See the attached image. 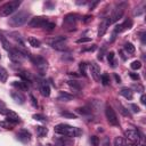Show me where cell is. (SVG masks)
<instances>
[{"label":"cell","instance_id":"cell-1","mask_svg":"<svg viewBox=\"0 0 146 146\" xmlns=\"http://www.w3.org/2000/svg\"><path fill=\"white\" fill-rule=\"evenodd\" d=\"M55 132L56 133H59V135H64V136H68V137H78L82 133V131L76 128V127H72V125H68V124H64V123H60V124H57L55 128H54Z\"/></svg>","mask_w":146,"mask_h":146},{"label":"cell","instance_id":"cell-2","mask_svg":"<svg viewBox=\"0 0 146 146\" xmlns=\"http://www.w3.org/2000/svg\"><path fill=\"white\" fill-rule=\"evenodd\" d=\"M29 17H30V13H29V11L21 10V11H18L17 14H15L13 17H10L9 21H8V23H9V25H11V26H14V27L22 26V25H24V24L27 22Z\"/></svg>","mask_w":146,"mask_h":146},{"label":"cell","instance_id":"cell-3","mask_svg":"<svg viewBox=\"0 0 146 146\" xmlns=\"http://www.w3.org/2000/svg\"><path fill=\"white\" fill-rule=\"evenodd\" d=\"M19 6H21V1H18V0L9 1V2L5 3V5L0 8V15H1V16H9V15L13 14Z\"/></svg>","mask_w":146,"mask_h":146},{"label":"cell","instance_id":"cell-4","mask_svg":"<svg viewBox=\"0 0 146 146\" xmlns=\"http://www.w3.org/2000/svg\"><path fill=\"white\" fill-rule=\"evenodd\" d=\"M47 42H48L52 48H55V49H57V50H64V49L66 48V44H65L66 38H65V36H62V35L56 36V38H52V39H49V40H47Z\"/></svg>","mask_w":146,"mask_h":146},{"label":"cell","instance_id":"cell-5","mask_svg":"<svg viewBox=\"0 0 146 146\" xmlns=\"http://www.w3.org/2000/svg\"><path fill=\"white\" fill-rule=\"evenodd\" d=\"M105 115H106V119H107L110 124L119 125V119L116 116L115 111L113 110V107L111 105H106V107H105Z\"/></svg>","mask_w":146,"mask_h":146},{"label":"cell","instance_id":"cell-6","mask_svg":"<svg viewBox=\"0 0 146 146\" xmlns=\"http://www.w3.org/2000/svg\"><path fill=\"white\" fill-rule=\"evenodd\" d=\"M48 18L47 17H43V16H36V17H33L31 18V21L29 22V26L30 27H43L48 24Z\"/></svg>","mask_w":146,"mask_h":146},{"label":"cell","instance_id":"cell-7","mask_svg":"<svg viewBox=\"0 0 146 146\" xmlns=\"http://www.w3.org/2000/svg\"><path fill=\"white\" fill-rule=\"evenodd\" d=\"M123 13H124V9H123V7L122 6H119V7H116L113 11H112V15L108 17V22H110V24H113V23H116L121 17H122V15H123Z\"/></svg>","mask_w":146,"mask_h":146},{"label":"cell","instance_id":"cell-8","mask_svg":"<svg viewBox=\"0 0 146 146\" xmlns=\"http://www.w3.org/2000/svg\"><path fill=\"white\" fill-rule=\"evenodd\" d=\"M124 135H125V137L130 140V141H132V143H139L140 141V135H139V132L137 131V130H135V129H129V130H125V132H124Z\"/></svg>","mask_w":146,"mask_h":146},{"label":"cell","instance_id":"cell-9","mask_svg":"<svg viewBox=\"0 0 146 146\" xmlns=\"http://www.w3.org/2000/svg\"><path fill=\"white\" fill-rule=\"evenodd\" d=\"M31 60L41 71H43L47 67V60L43 57H41V56H31Z\"/></svg>","mask_w":146,"mask_h":146},{"label":"cell","instance_id":"cell-10","mask_svg":"<svg viewBox=\"0 0 146 146\" xmlns=\"http://www.w3.org/2000/svg\"><path fill=\"white\" fill-rule=\"evenodd\" d=\"M78 15L75 14H70L67 15L65 18H64V23H63V27H73L75 26V23H76V18Z\"/></svg>","mask_w":146,"mask_h":146},{"label":"cell","instance_id":"cell-11","mask_svg":"<svg viewBox=\"0 0 146 146\" xmlns=\"http://www.w3.org/2000/svg\"><path fill=\"white\" fill-rule=\"evenodd\" d=\"M89 70H90V73H91V76L95 81H100V68L97 64L92 63L90 66H89Z\"/></svg>","mask_w":146,"mask_h":146},{"label":"cell","instance_id":"cell-12","mask_svg":"<svg viewBox=\"0 0 146 146\" xmlns=\"http://www.w3.org/2000/svg\"><path fill=\"white\" fill-rule=\"evenodd\" d=\"M131 27H132V21H131V19H125L122 24H120V25H117V26L115 27L114 32H115V33H120V32L127 31V30H129V29H131Z\"/></svg>","mask_w":146,"mask_h":146},{"label":"cell","instance_id":"cell-13","mask_svg":"<svg viewBox=\"0 0 146 146\" xmlns=\"http://www.w3.org/2000/svg\"><path fill=\"white\" fill-rule=\"evenodd\" d=\"M10 96H11V98H13L17 104H24V103H25V96H24L19 90H17V91H11V92H10Z\"/></svg>","mask_w":146,"mask_h":146},{"label":"cell","instance_id":"cell-14","mask_svg":"<svg viewBox=\"0 0 146 146\" xmlns=\"http://www.w3.org/2000/svg\"><path fill=\"white\" fill-rule=\"evenodd\" d=\"M6 117H7V121H8V122H10V123H13V124H16V123H18V122L21 121V119H19L18 114H17V113H15L14 111H10V110L7 112Z\"/></svg>","mask_w":146,"mask_h":146},{"label":"cell","instance_id":"cell-15","mask_svg":"<svg viewBox=\"0 0 146 146\" xmlns=\"http://www.w3.org/2000/svg\"><path fill=\"white\" fill-rule=\"evenodd\" d=\"M17 138L23 141V143H27L30 139H31V133L27 131V130H21L18 133H17Z\"/></svg>","mask_w":146,"mask_h":146},{"label":"cell","instance_id":"cell-16","mask_svg":"<svg viewBox=\"0 0 146 146\" xmlns=\"http://www.w3.org/2000/svg\"><path fill=\"white\" fill-rule=\"evenodd\" d=\"M110 25V22H108V18L107 19H104L100 24H99V30H98V36H103L105 34V32L107 31V27Z\"/></svg>","mask_w":146,"mask_h":146},{"label":"cell","instance_id":"cell-17","mask_svg":"<svg viewBox=\"0 0 146 146\" xmlns=\"http://www.w3.org/2000/svg\"><path fill=\"white\" fill-rule=\"evenodd\" d=\"M13 86L15 88H17L18 90H21V91H25V90L29 89L27 82H25V81H14L13 82Z\"/></svg>","mask_w":146,"mask_h":146},{"label":"cell","instance_id":"cell-18","mask_svg":"<svg viewBox=\"0 0 146 146\" xmlns=\"http://www.w3.org/2000/svg\"><path fill=\"white\" fill-rule=\"evenodd\" d=\"M120 94H121L124 98H127V99H132V97H133L132 90L129 89V88H122V89L120 90Z\"/></svg>","mask_w":146,"mask_h":146},{"label":"cell","instance_id":"cell-19","mask_svg":"<svg viewBox=\"0 0 146 146\" xmlns=\"http://www.w3.org/2000/svg\"><path fill=\"white\" fill-rule=\"evenodd\" d=\"M40 91H41V95L43 97H49L50 96V87L47 84V83H43L40 88Z\"/></svg>","mask_w":146,"mask_h":146},{"label":"cell","instance_id":"cell-20","mask_svg":"<svg viewBox=\"0 0 146 146\" xmlns=\"http://www.w3.org/2000/svg\"><path fill=\"white\" fill-rule=\"evenodd\" d=\"M73 98V96L72 95H70V94H66V92H64V91H60L59 92V95H58V100H62V102H68V100H71Z\"/></svg>","mask_w":146,"mask_h":146},{"label":"cell","instance_id":"cell-21","mask_svg":"<svg viewBox=\"0 0 146 146\" xmlns=\"http://www.w3.org/2000/svg\"><path fill=\"white\" fill-rule=\"evenodd\" d=\"M29 43H30V46H32L34 48H39L41 46L40 40H38L36 38H33V36H30L29 38Z\"/></svg>","mask_w":146,"mask_h":146},{"label":"cell","instance_id":"cell-22","mask_svg":"<svg viewBox=\"0 0 146 146\" xmlns=\"http://www.w3.org/2000/svg\"><path fill=\"white\" fill-rule=\"evenodd\" d=\"M36 133H38L39 137H44L48 133V130H47V128H44L42 125H39V127H36Z\"/></svg>","mask_w":146,"mask_h":146},{"label":"cell","instance_id":"cell-23","mask_svg":"<svg viewBox=\"0 0 146 146\" xmlns=\"http://www.w3.org/2000/svg\"><path fill=\"white\" fill-rule=\"evenodd\" d=\"M7 78H8L7 71L3 67H0V82H6L7 81Z\"/></svg>","mask_w":146,"mask_h":146},{"label":"cell","instance_id":"cell-24","mask_svg":"<svg viewBox=\"0 0 146 146\" xmlns=\"http://www.w3.org/2000/svg\"><path fill=\"white\" fill-rule=\"evenodd\" d=\"M124 49H125V51L129 52V54H133V52H135V46H133L131 42H127V43L124 44Z\"/></svg>","mask_w":146,"mask_h":146},{"label":"cell","instance_id":"cell-25","mask_svg":"<svg viewBox=\"0 0 146 146\" xmlns=\"http://www.w3.org/2000/svg\"><path fill=\"white\" fill-rule=\"evenodd\" d=\"M114 146H125L124 139L122 137H115V139H114Z\"/></svg>","mask_w":146,"mask_h":146},{"label":"cell","instance_id":"cell-26","mask_svg":"<svg viewBox=\"0 0 146 146\" xmlns=\"http://www.w3.org/2000/svg\"><path fill=\"white\" fill-rule=\"evenodd\" d=\"M9 110L7 108V106H6V104L0 99V114H2V115H6L7 114V112H8Z\"/></svg>","mask_w":146,"mask_h":146},{"label":"cell","instance_id":"cell-27","mask_svg":"<svg viewBox=\"0 0 146 146\" xmlns=\"http://www.w3.org/2000/svg\"><path fill=\"white\" fill-rule=\"evenodd\" d=\"M114 57H115V55H114V52H113V51H110V52L107 54V59H108V63H110L112 66H115Z\"/></svg>","mask_w":146,"mask_h":146},{"label":"cell","instance_id":"cell-28","mask_svg":"<svg viewBox=\"0 0 146 146\" xmlns=\"http://www.w3.org/2000/svg\"><path fill=\"white\" fill-rule=\"evenodd\" d=\"M100 81H102V83L104 86H107V84H110V76L104 73V74L100 75Z\"/></svg>","mask_w":146,"mask_h":146},{"label":"cell","instance_id":"cell-29","mask_svg":"<svg viewBox=\"0 0 146 146\" xmlns=\"http://www.w3.org/2000/svg\"><path fill=\"white\" fill-rule=\"evenodd\" d=\"M76 112L82 114V115H88V114H90L91 111L89 108H87V107H79V108H76Z\"/></svg>","mask_w":146,"mask_h":146},{"label":"cell","instance_id":"cell-30","mask_svg":"<svg viewBox=\"0 0 146 146\" xmlns=\"http://www.w3.org/2000/svg\"><path fill=\"white\" fill-rule=\"evenodd\" d=\"M60 115L64 117H67V119H76V115L73 113H70V112H60Z\"/></svg>","mask_w":146,"mask_h":146},{"label":"cell","instance_id":"cell-31","mask_svg":"<svg viewBox=\"0 0 146 146\" xmlns=\"http://www.w3.org/2000/svg\"><path fill=\"white\" fill-rule=\"evenodd\" d=\"M0 125L3 127L5 129H13V125H14V124L10 123V122H8V121L6 120V121H1V122H0Z\"/></svg>","mask_w":146,"mask_h":146},{"label":"cell","instance_id":"cell-32","mask_svg":"<svg viewBox=\"0 0 146 146\" xmlns=\"http://www.w3.org/2000/svg\"><path fill=\"white\" fill-rule=\"evenodd\" d=\"M130 66H131L132 70H139V68L141 67V63H140L139 60H133Z\"/></svg>","mask_w":146,"mask_h":146},{"label":"cell","instance_id":"cell-33","mask_svg":"<svg viewBox=\"0 0 146 146\" xmlns=\"http://www.w3.org/2000/svg\"><path fill=\"white\" fill-rule=\"evenodd\" d=\"M90 143L92 146H98L99 145V138L96 136H91L90 137Z\"/></svg>","mask_w":146,"mask_h":146},{"label":"cell","instance_id":"cell-34","mask_svg":"<svg viewBox=\"0 0 146 146\" xmlns=\"http://www.w3.org/2000/svg\"><path fill=\"white\" fill-rule=\"evenodd\" d=\"M68 84H70L71 87H73L74 89H78V90H79V89H81V86H80V84H79L76 81H74V80L68 81Z\"/></svg>","mask_w":146,"mask_h":146},{"label":"cell","instance_id":"cell-35","mask_svg":"<svg viewBox=\"0 0 146 146\" xmlns=\"http://www.w3.org/2000/svg\"><path fill=\"white\" fill-rule=\"evenodd\" d=\"M2 46H3V48H5L6 50H8V51H9V50L13 48V47L10 46V43H9V42H8L6 39H2Z\"/></svg>","mask_w":146,"mask_h":146},{"label":"cell","instance_id":"cell-36","mask_svg":"<svg viewBox=\"0 0 146 146\" xmlns=\"http://www.w3.org/2000/svg\"><path fill=\"white\" fill-rule=\"evenodd\" d=\"M33 119L36 120V121H46V116H43L42 114H34L33 115Z\"/></svg>","mask_w":146,"mask_h":146},{"label":"cell","instance_id":"cell-37","mask_svg":"<svg viewBox=\"0 0 146 146\" xmlns=\"http://www.w3.org/2000/svg\"><path fill=\"white\" fill-rule=\"evenodd\" d=\"M89 41H91L90 38H80V39L76 40L78 43H86V42H89Z\"/></svg>","mask_w":146,"mask_h":146},{"label":"cell","instance_id":"cell-38","mask_svg":"<svg viewBox=\"0 0 146 146\" xmlns=\"http://www.w3.org/2000/svg\"><path fill=\"white\" fill-rule=\"evenodd\" d=\"M54 27H55V23H51V22H48V24L44 26V29L48 30V31H51Z\"/></svg>","mask_w":146,"mask_h":146},{"label":"cell","instance_id":"cell-39","mask_svg":"<svg viewBox=\"0 0 146 146\" xmlns=\"http://www.w3.org/2000/svg\"><path fill=\"white\" fill-rule=\"evenodd\" d=\"M120 111H121V113H122L123 115H125V116H130V113H129L123 106H121V105H120Z\"/></svg>","mask_w":146,"mask_h":146},{"label":"cell","instance_id":"cell-40","mask_svg":"<svg viewBox=\"0 0 146 146\" xmlns=\"http://www.w3.org/2000/svg\"><path fill=\"white\" fill-rule=\"evenodd\" d=\"M129 75H130V78H131L132 80H136V81H137V80H139V75H138L137 73H133V72H130V73H129Z\"/></svg>","mask_w":146,"mask_h":146},{"label":"cell","instance_id":"cell-41","mask_svg":"<svg viewBox=\"0 0 146 146\" xmlns=\"http://www.w3.org/2000/svg\"><path fill=\"white\" fill-rule=\"evenodd\" d=\"M86 67H87V64L86 63H80V71L84 74L86 73Z\"/></svg>","mask_w":146,"mask_h":146},{"label":"cell","instance_id":"cell-42","mask_svg":"<svg viewBox=\"0 0 146 146\" xmlns=\"http://www.w3.org/2000/svg\"><path fill=\"white\" fill-rule=\"evenodd\" d=\"M30 98H31V103H32V105H33L34 107H36V105H38V103H36V100H35V98H34V96H33V95H30Z\"/></svg>","mask_w":146,"mask_h":146},{"label":"cell","instance_id":"cell-43","mask_svg":"<svg viewBox=\"0 0 146 146\" xmlns=\"http://www.w3.org/2000/svg\"><path fill=\"white\" fill-rule=\"evenodd\" d=\"M130 107H131V108H132V111H133V112H136V113L140 111V110H139V107H138L136 104H131V105H130Z\"/></svg>","mask_w":146,"mask_h":146},{"label":"cell","instance_id":"cell-44","mask_svg":"<svg viewBox=\"0 0 146 146\" xmlns=\"http://www.w3.org/2000/svg\"><path fill=\"white\" fill-rule=\"evenodd\" d=\"M146 97H145V95H141V97H140V100H141V104H144L145 105V103H146Z\"/></svg>","mask_w":146,"mask_h":146},{"label":"cell","instance_id":"cell-45","mask_svg":"<svg viewBox=\"0 0 146 146\" xmlns=\"http://www.w3.org/2000/svg\"><path fill=\"white\" fill-rule=\"evenodd\" d=\"M114 78H115V80H116V82H117V83H120V81H121V79H120V76H119L117 74H114Z\"/></svg>","mask_w":146,"mask_h":146},{"label":"cell","instance_id":"cell-46","mask_svg":"<svg viewBox=\"0 0 146 146\" xmlns=\"http://www.w3.org/2000/svg\"><path fill=\"white\" fill-rule=\"evenodd\" d=\"M125 146H137V145H135V144H132V143H130V144H128V145H125Z\"/></svg>","mask_w":146,"mask_h":146},{"label":"cell","instance_id":"cell-47","mask_svg":"<svg viewBox=\"0 0 146 146\" xmlns=\"http://www.w3.org/2000/svg\"><path fill=\"white\" fill-rule=\"evenodd\" d=\"M0 58H1V55H0Z\"/></svg>","mask_w":146,"mask_h":146}]
</instances>
